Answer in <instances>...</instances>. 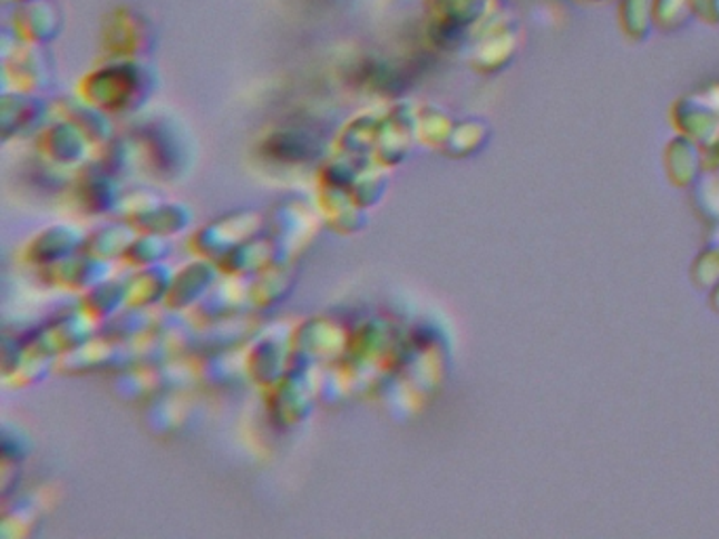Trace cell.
Masks as SVG:
<instances>
[{"mask_svg":"<svg viewBox=\"0 0 719 539\" xmlns=\"http://www.w3.org/2000/svg\"><path fill=\"white\" fill-rule=\"evenodd\" d=\"M61 18L58 4L51 0L18 4L13 13V32L28 45H42L58 37Z\"/></svg>","mask_w":719,"mask_h":539,"instance_id":"1","label":"cell"},{"mask_svg":"<svg viewBox=\"0 0 719 539\" xmlns=\"http://www.w3.org/2000/svg\"><path fill=\"white\" fill-rule=\"evenodd\" d=\"M104 37L113 40L118 49H139L153 37V26L136 9L120 7L108 16Z\"/></svg>","mask_w":719,"mask_h":539,"instance_id":"2","label":"cell"},{"mask_svg":"<svg viewBox=\"0 0 719 539\" xmlns=\"http://www.w3.org/2000/svg\"><path fill=\"white\" fill-rule=\"evenodd\" d=\"M9 2H13L18 7V4H28V2H37V0H9Z\"/></svg>","mask_w":719,"mask_h":539,"instance_id":"3","label":"cell"}]
</instances>
